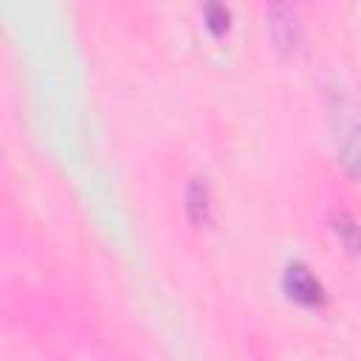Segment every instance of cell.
I'll return each instance as SVG.
<instances>
[{"label": "cell", "mask_w": 361, "mask_h": 361, "mask_svg": "<svg viewBox=\"0 0 361 361\" xmlns=\"http://www.w3.org/2000/svg\"><path fill=\"white\" fill-rule=\"evenodd\" d=\"M327 118L338 161L355 180H361V104L336 90L327 99Z\"/></svg>", "instance_id": "6da1fadb"}, {"label": "cell", "mask_w": 361, "mask_h": 361, "mask_svg": "<svg viewBox=\"0 0 361 361\" xmlns=\"http://www.w3.org/2000/svg\"><path fill=\"white\" fill-rule=\"evenodd\" d=\"M265 25H268V39L279 56L290 59L299 54L305 39L299 0H265Z\"/></svg>", "instance_id": "7a4b0ae2"}, {"label": "cell", "mask_w": 361, "mask_h": 361, "mask_svg": "<svg viewBox=\"0 0 361 361\" xmlns=\"http://www.w3.org/2000/svg\"><path fill=\"white\" fill-rule=\"evenodd\" d=\"M282 288H285V293H288L293 302H299V305H305V307H322V305L327 302L322 282H319L305 265H299V262H293V265L285 268Z\"/></svg>", "instance_id": "3957f363"}, {"label": "cell", "mask_w": 361, "mask_h": 361, "mask_svg": "<svg viewBox=\"0 0 361 361\" xmlns=\"http://www.w3.org/2000/svg\"><path fill=\"white\" fill-rule=\"evenodd\" d=\"M186 217L195 228H209L214 220V203H212V189L203 178H192L186 189Z\"/></svg>", "instance_id": "277c9868"}, {"label": "cell", "mask_w": 361, "mask_h": 361, "mask_svg": "<svg viewBox=\"0 0 361 361\" xmlns=\"http://www.w3.org/2000/svg\"><path fill=\"white\" fill-rule=\"evenodd\" d=\"M333 231L341 240V245L350 254H361V226L347 214V212H336L333 214Z\"/></svg>", "instance_id": "5b68a950"}, {"label": "cell", "mask_w": 361, "mask_h": 361, "mask_svg": "<svg viewBox=\"0 0 361 361\" xmlns=\"http://www.w3.org/2000/svg\"><path fill=\"white\" fill-rule=\"evenodd\" d=\"M203 17H206V25L214 37H223L228 31V8L223 0H206L203 3Z\"/></svg>", "instance_id": "8992f818"}]
</instances>
